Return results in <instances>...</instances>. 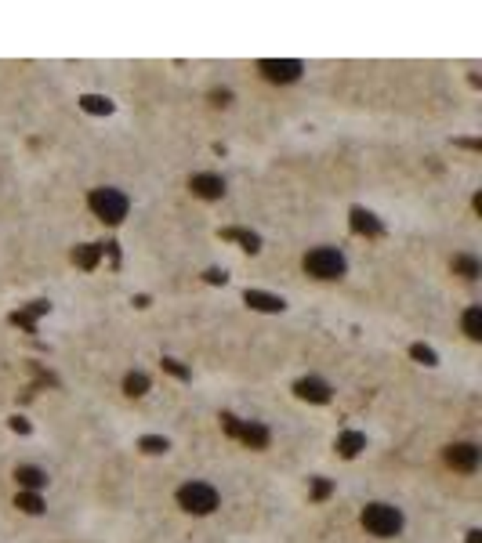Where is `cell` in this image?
Returning <instances> with one entry per match:
<instances>
[{
    "instance_id": "obj_1",
    "label": "cell",
    "mask_w": 482,
    "mask_h": 543,
    "mask_svg": "<svg viewBox=\"0 0 482 543\" xmlns=\"http://www.w3.org/2000/svg\"><path fill=\"white\" fill-rule=\"evenodd\" d=\"M88 206L95 211V218H102L106 225H120L128 218V196L120 189H95L88 196Z\"/></svg>"
},
{
    "instance_id": "obj_2",
    "label": "cell",
    "mask_w": 482,
    "mask_h": 543,
    "mask_svg": "<svg viewBox=\"0 0 482 543\" xmlns=\"http://www.w3.org/2000/svg\"><path fill=\"white\" fill-rule=\"evenodd\" d=\"M305 272L316 279H341L345 276V258L333 246H316L312 254H305Z\"/></svg>"
},
{
    "instance_id": "obj_3",
    "label": "cell",
    "mask_w": 482,
    "mask_h": 543,
    "mask_svg": "<svg viewBox=\"0 0 482 543\" xmlns=\"http://www.w3.org/2000/svg\"><path fill=\"white\" fill-rule=\"evenodd\" d=\"M178 504L188 514H211L218 507V489L207 486V482H188L178 489Z\"/></svg>"
},
{
    "instance_id": "obj_4",
    "label": "cell",
    "mask_w": 482,
    "mask_h": 543,
    "mask_svg": "<svg viewBox=\"0 0 482 543\" xmlns=\"http://www.w3.org/2000/svg\"><path fill=\"white\" fill-rule=\"evenodd\" d=\"M221 428L233 438H240L243 446H250V449H265L268 446V428L258 424V421H236L233 413H221Z\"/></svg>"
},
{
    "instance_id": "obj_5",
    "label": "cell",
    "mask_w": 482,
    "mask_h": 543,
    "mask_svg": "<svg viewBox=\"0 0 482 543\" xmlns=\"http://www.w3.org/2000/svg\"><path fill=\"white\" fill-rule=\"evenodd\" d=\"M363 526L373 533V536H395L403 529V514L395 511L392 504H370L363 511Z\"/></svg>"
},
{
    "instance_id": "obj_6",
    "label": "cell",
    "mask_w": 482,
    "mask_h": 543,
    "mask_svg": "<svg viewBox=\"0 0 482 543\" xmlns=\"http://www.w3.org/2000/svg\"><path fill=\"white\" fill-rule=\"evenodd\" d=\"M258 69L272 83H294L301 76V62H294V58H261Z\"/></svg>"
},
{
    "instance_id": "obj_7",
    "label": "cell",
    "mask_w": 482,
    "mask_h": 543,
    "mask_svg": "<svg viewBox=\"0 0 482 543\" xmlns=\"http://www.w3.org/2000/svg\"><path fill=\"white\" fill-rule=\"evenodd\" d=\"M446 464L457 467V471H475V467H478V446H471V442L450 446V449H446Z\"/></svg>"
},
{
    "instance_id": "obj_8",
    "label": "cell",
    "mask_w": 482,
    "mask_h": 543,
    "mask_svg": "<svg viewBox=\"0 0 482 543\" xmlns=\"http://www.w3.org/2000/svg\"><path fill=\"white\" fill-rule=\"evenodd\" d=\"M294 395L298 399H305V402H330V384L326 381H319V377H301L298 384H294Z\"/></svg>"
},
{
    "instance_id": "obj_9",
    "label": "cell",
    "mask_w": 482,
    "mask_h": 543,
    "mask_svg": "<svg viewBox=\"0 0 482 543\" xmlns=\"http://www.w3.org/2000/svg\"><path fill=\"white\" fill-rule=\"evenodd\" d=\"M188 189H193L200 199H221L225 196V181L218 174H196L193 181H188Z\"/></svg>"
},
{
    "instance_id": "obj_10",
    "label": "cell",
    "mask_w": 482,
    "mask_h": 543,
    "mask_svg": "<svg viewBox=\"0 0 482 543\" xmlns=\"http://www.w3.org/2000/svg\"><path fill=\"white\" fill-rule=\"evenodd\" d=\"M243 301H247V308H254V311H283V308H287V301H283V297L265 294V290H247Z\"/></svg>"
},
{
    "instance_id": "obj_11",
    "label": "cell",
    "mask_w": 482,
    "mask_h": 543,
    "mask_svg": "<svg viewBox=\"0 0 482 543\" xmlns=\"http://www.w3.org/2000/svg\"><path fill=\"white\" fill-rule=\"evenodd\" d=\"M15 482L22 486V493H36V489L48 486V474L33 464H22V467H15Z\"/></svg>"
},
{
    "instance_id": "obj_12",
    "label": "cell",
    "mask_w": 482,
    "mask_h": 543,
    "mask_svg": "<svg viewBox=\"0 0 482 543\" xmlns=\"http://www.w3.org/2000/svg\"><path fill=\"white\" fill-rule=\"evenodd\" d=\"M352 228H355L359 236H381V232H385L381 221H377L370 211H363V206H355V211H352Z\"/></svg>"
},
{
    "instance_id": "obj_13",
    "label": "cell",
    "mask_w": 482,
    "mask_h": 543,
    "mask_svg": "<svg viewBox=\"0 0 482 543\" xmlns=\"http://www.w3.org/2000/svg\"><path fill=\"white\" fill-rule=\"evenodd\" d=\"M363 449H366V435H363V431H345V435L338 438V453L345 456V460L359 456Z\"/></svg>"
},
{
    "instance_id": "obj_14",
    "label": "cell",
    "mask_w": 482,
    "mask_h": 543,
    "mask_svg": "<svg viewBox=\"0 0 482 543\" xmlns=\"http://www.w3.org/2000/svg\"><path fill=\"white\" fill-rule=\"evenodd\" d=\"M102 254H106V246H102V243H83V246H76L73 250V261L80 265V268H95L98 261H102Z\"/></svg>"
},
{
    "instance_id": "obj_15",
    "label": "cell",
    "mask_w": 482,
    "mask_h": 543,
    "mask_svg": "<svg viewBox=\"0 0 482 543\" xmlns=\"http://www.w3.org/2000/svg\"><path fill=\"white\" fill-rule=\"evenodd\" d=\"M221 239H236V243H243V250H250V254H258V250H261V239H258L254 232H247V228H225Z\"/></svg>"
},
{
    "instance_id": "obj_16",
    "label": "cell",
    "mask_w": 482,
    "mask_h": 543,
    "mask_svg": "<svg viewBox=\"0 0 482 543\" xmlns=\"http://www.w3.org/2000/svg\"><path fill=\"white\" fill-rule=\"evenodd\" d=\"M80 106H83V113H91V116H109L113 113V101L102 98V94H83Z\"/></svg>"
},
{
    "instance_id": "obj_17",
    "label": "cell",
    "mask_w": 482,
    "mask_h": 543,
    "mask_svg": "<svg viewBox=\"0 0 482 543\" xmlns=\"http://www.w3.org/2000/svg\"><path fill=\"white\" fill-rule=\"evenodd\" d=\"M123 391H128L131 399H138V395H145V391H149V377H145L142 369L128 373V377H123Z\"/></svg>"
},
{
    "instance_id": "obj_18",
    "label": "cell",
    "mask_w": 482,
    "mask_h": 543,
    "mask_svg": "<svg viewBox=\"0 0 482 543\" xmlns=\"http://www.w3.org/2000/svg\"><path fill=\"white\" fill-rule=\"evenodd\" d=\"M464 333H468L471 341L482 337V308H478V304H471V308L464 311Z\"/></svg>"
},
{
    "instance_id": "obj_19",
    "label": "cell",
    "mask_w": 482,
    "mask_h": 543,
    "mask_svg": "<svg viewBox=\"0 0 482 543\" xmlns=\"http://www.w3.org/2000/svg\"><path fill=\"white\" fill-rule=\"evenodd\" d=\"M15 507L26 511V514H44V500H40L36 493H18L15 496Z\"/></svg>"
},
{
    "instance_id": "obj_20",
    "label": "cell",
    "mask_w": 482,
    "mask_h": 543,
    "mask_svg": "<svg viewBox=\"0 0 482 543\" xmlns=\"http://www.w3.org/2000/svg\"><path fill=\"white\" fill-rule=\"evenodd\" d=\"M44 311H48V304H44V301H36V304H33V308H26V311H15L11 323H15V326L33 330V319H36V316H44Z\"/></svg>"
},
{
    "instance_id": "obj_21",
    "label": "cell",
    "mask_w": 482,
    "mask_h": 543,
    "mask_svg": "<svg viewBox=\"0 0 482 543\" xmlns=\"http://www.w3.org/2000/svg\"><path fill=\"white\" fill-rule=\"evenodd\" d=\"M138 446H142V453H149V456H160V453L171 449V442H167V438H160V435H145Z\"/></svg>"
},
{
    "instance_id": "obj_22",
    "label": "cell",
    "mask_w": 482,
    "mask_h": 543,
    "mask_svg": "<svg viewBox=\"0 0 482 543\" xmlns=\"http://www.w3.org/2000/svg\"><path fill=\"white\" fill-rule=\"evenodd\" d=\"M453 272H460V276H464V279H475L482 268H478V261H475V258L460 254V258H453Z\"/></svg>"
},
{
    "instance_id": "obj_23",
    "label": "cell",
    "mask_w": 482,
    "mask_h": 543,
    "mask_svg": "<svg viewBox=\"0 0 482 543\" xmlns=\"http://www.w3.org/2000/svg\"><path fill=\"white\" fill-rule=\"evenodd\" d=\"M410 355H413V359L421 362V366H435V362H439V355H435L428 344H413V348H410Z\"/></svg>"
},
{
    "instance_id": "obj_24",
    "label": "cell",
    "mask_w": 482,
    "mask_h": 543,
    "mask_svg": "<svg viewBox=\"0 0 482 543\" xmlns=\"http://www.w3.org/2000/svg\"><path fill=\"white\" fill-rule=\"evenodd\" d=\"M163 369L171 373V377H178V381H188V369H185L178 359H163Z\"/></svg>"
},
{
    "instance_id": "obj_25",
    "label": "cell",
    "mask_w": 482,
    "mask_h": 543,
    "mask_svg": "<svg viewBox=\"0 0 482 543\" xmlns=\"http://www.w3.org/2000/svg\"><path fill=\"white\" fill-rule=\"evenodd\" d=\"M203 279L211 283V286H225V283H228V276H225L221 268H207V272H203Z\"/></svg>"
},
{
    "instance_id": "obj_26",
    "label": "cell",
    "mask_w": 482,
    "mask_h": 543,
    "mask_svg": "<svg viewBox=\"0 0 482 543\" xmlns=\"http://www.w3.org/2000/svg\"><path fill=\"white\" fill-rule=\"evenodd\" d=\"M330 482H326V478H316V482H312V496H316V500H326L330 496Z\"/></svg>"
},
{
    "instance_id": "obj_27",
    "label": "cell",
    "mask_w": 482,
    "mask_h": 543,
    "mask_svg": "<svg viewBox=\"0 0 482 543\" xmlns=\"http://www.w3.org/2000/svg\"><path fill=\"white\" fill-rule=\"evenodd\" d=\"M11 431H18V435H29V424L22 421V416H11Z\"/></svg>"
},
{
    "instance_id": "obj_28",
    "label": "cell",
    "mask_w": 482,
    "mask_h": 543,
    "mask_svg": "<svg viewBox=\"0 0 482 543\" xmlns=\"http://www.w3.org/2000/svg\"><path fill=\"white\" fill-rule=\"evenodd\" d=\"M468 543H482V533H478V529H471V533H468Z\"/></svg>"
}]
</instances>
